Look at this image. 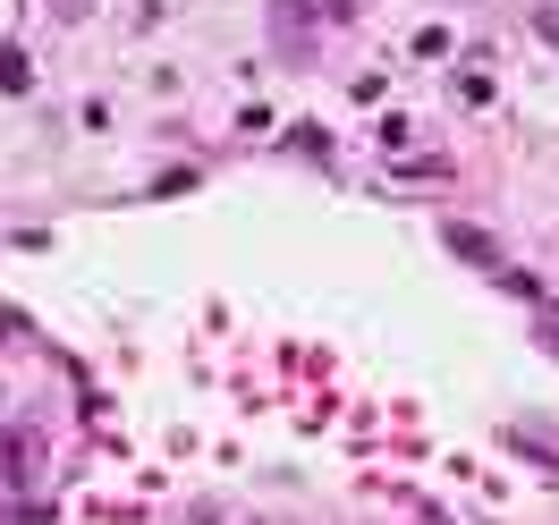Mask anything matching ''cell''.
Masks as SVG:
<instances>
[{"instance_id":"5b68a950","label":"cell","mask_w":559,"mask_h":525,"mask_svg":"<svg viewBox=\"0 0 559 525\" xmlns=\"http://www.w3.org/2000/svg\"><path fill=\"white\" fill-rule=\"evenodd\" d=\"M416 525H450V517H441V509H416Z\"/></svg>"},{"instance_id":"7a4b0ae2","label":"cell","mask_w":559,"mask_h":525,"mask_svg":"<svg viewBox=\"0 0 559 525\" xmlns=\"http://www.w3.org/2000/svg\"><path fill=\"white\" fill-rule=\"evenodd\" d=\"M450 246L466 254V263H491V272H509V263H500V246H491V238H475V229H450Z\"/></svg>"},{"instance_id":"3957f363","label":"cell","mask_w":559,"mask_h":525,"mask_svg":"<svg viewBox=\"0 0 559 525\" xmlns=\"http://www.w3.org/2000/svg\"><path fill=\"white\" fill-rule=\"evenodd\" d=\"M51 9H60V17H69V26H76V17H94V0H51Z\"/></svg>"},{"instance_id":"277c9868","label":"cell","mask_w":559,"mask_h":525,"mask_svg":"<svg viewBox=\"0 0 559 525\" xmlns=\"http://www.w3.org/2000/svg\"><path fill=\"white\" fill-rule=\"evenodd\" d=\"M543 348H551V356H559V322H543Z\"/></svg>"},{"instance_id":"6da1fadb","label":"cell","mask_w":559,"mask_h":525,"mask_svg":"<svg viewBox=\"0 0 559 525\" xmlns=\"http://www.w3.org/2000/svg\"><path fill=\"white\" fill-rule=\"evenodd\" d=\"M35 432H0V475H9V484H35Z\"/></svg>"}]
</instances>
